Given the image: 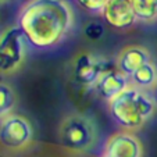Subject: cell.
<instances>
[{
  "mask_svg": "<svg viewBox=\"0 0 157 157\" xmlns=\"http://www.w3.org/2000/svg\"><path fill=\"white\" fill-rule=\"evenodd\" d=\"M17 25L32 48L44 50L68 38L75 14L68 0H27L18 11Z\"/></svg>",
  "mask_w": 157,
  "mask_h": 157,
  "instance_id": "1",
  "label": "cell"
},
{
  "mask_svg": "<svg viewBox=\"0 0 157 157\" xmlns=\"http://www.w3.org/2000/svg\"><path fill=\"white\" fill-rule=\"evenodd\" d=\"M156 100L142 89L129 85L122 93L109 101L111 118L125 131L140 129L156 113Z\"/></svg>",
  "mask_w": 157,
  "mask_h": 157,
  "instance_id": "2",
  "label": "cell"
},
{
  "mask_svg": "<svg viewBox=\"0 0 157 157\" xmlns=\"http://www.w3.org/2000/svg\"><path fill=\"white\" fill-rule=\"evenodd\" d=\"M59 139L65 149L77 153L88 151L98 142L95 122L82 114H70L59 127Z\"/></svg>",
  "mask_w": 157,
  "mask_h": 157,
  "instance_id": "3",
  "label": "cell"
},
{
  "mask_svg": "<svg viewBox=\"0 0 157 157\" xmlns=\"http://www.w3.org/2000/svg\"><path fill=\"white\" fill-rule=\"evenodd\" d=\"M28 40L18 25L0 32V74L11 75L22 67L27 57Z\"/></svg>",
  "mask_w": 157,
  "mask_h": 157,
  "instance_id": "4",
  "label": "cell"
},
{
  "mask_svg": "<svg viewBox=\"0 0 157 157\" xmlns=\"http://www.w3.org/2000/svg\"><path fill=\"white\" fill-rule=\"evenodd\" d=\"M33 140V127L31 121L20 114H10L0 120V143L3 147L20 151L29 147Z\"/></svg>",
  "mask_w": 157,
  "mask_h": 157,
  "instance_id": "5",
  "label": "cell"
},
{
  "mask_svg": "<svg viewBox=\"0 0 157 157\" xmlns=\"http://www.w3.org/2000/svg\"><path fill=\"white\" fill-rule=\"evenodd\" d=\"M116 67V63H110L90 52H82L74 60L72 75L77 83L86 88H95L101 75Z\"/></svg>",
  "mask_w": 157,
  "mask_h": 157,
  "instance_id": "6",
  "label": "cell"
},
{
  "mask_svg": "<svg viewBox=\"0 0 157 157\" xmlns=\"http://www.w3.org/2000/svg\"><path fill=\"white\" fill-rule=\"evenodd\" d=\"M100 14L114 29H128L138 21L131 0H107Z\"/></svg>",
  "mask_w": 157,
  "mask_h": 157,
  "instance_id": "7",
  "label": "cell"
},
{
  "mask_svg": "<svg viewBox=\"0 0 157 157\" xmlns=\"http://www.w3.org/2000/svg\"><path fill=\"white\" fill-rule=\"evenodd\" d=\"M104 154L113 157H142V143L128 131L116 132L107 139L103 149Z\"/></svg>",
  "mask_w": 157,
  "mask_h": 157,
  "instance_id": "8",
  "label": "cell"
},
{
  "mask_svg": "<svg viewBox=\"0 0 157 157\" xmlns=\"http://www.w3.org/2000/svg\"><path fill=\"white\" fill-rule=\"evenodd\" d=\"M129 82V78L127 75H124L116 67V68L104 72L100 77V79L96 82L93 89H95V92L98 93L99 98L109 103L114 98H117L120 93L124 92L125 89L131 85Z\"/></svg>",
  "mask_w": 157,
  "mask_h": 157,
  "instance_id": "9",
  "label": "cell"
},
{
  "mask_svg": "<svg viewBox=\"0 0 157 157\" xmlns=\"http://www.w3.org/2000/svg\"><path fill=\"white\" fill-rule=\"evenodd\" d=\"M150 63V54L142 46H128L120 52L117 57V68L131 78L140 67Z\"/></svg>",
  "mask_w": 157,
  "mask_h": 157,
  "instance_id": "10",
  "label": "cell"
},
{
  "mask_svg": "<svg viewBox=\"0 0 157 157\" xmlns=\"http://www.w3.org/2000/svg\"><path fill=\"white\" fill-rule=\"evenodd\" d=\"M131 85L136 86L139 89L154 88L157 85V70L153 63H147L143 67H140L132 77L129 78Z\"/></svg>",
  "mask_w": 157,
  "mask_h": 157,
  "instance_id": "11",
  "label": "cell"
},
{
  "mask_svg": "<svg viewBox=\"0 0 157 157\" xmlns=\"http://www.w3.org/2000/svg\"><path fill=\"white\" fill-rule=\"evenodd\" d=\"M136 18L143 22H150L157 18V0H131Z\"/></svg>",
  "mask_w": 157,
  "mask_h": 157,
  "instance_id": "12",
  "label": "cell"
},
{
  "mask_svg": "<svg viewBox=\"0 0 157 157\" xmlns=\"http://www.w3.org/2000/svg\"><path fill=\"white\" fill-rule=\"evenodd\" d=\"M15 106V93L10 85L0 82V120L10 116Z\"/></svg>",
  "mask_w": 157,
  "mask_h": 157,
  "instance_id": "13",
  "label": "cell"
},
{
  "mask_svg": "<svg viewBox=\"0 0 157 157\" xmlns=\"http://www.w3.org/2000/svg\"><path fill=\"white\" fill-rule=\"evenodd\" d=\"M83 32H85L86 38L90 39V40H99V39H101L104 35V27L100 22L93 21V22H89V24L86 25Z\"/></svg>",
  "mask_w": 157,
  "mask_h": 157,
  "instance_id": "14",
  "label": "cell"
},
{
  "mask_svg": "<svg viewBox=\"0 0 157 157\" xmlns=\"http://www.w3.org/2000/svg\"><path fill=\"white\" fill-rule=\"evenodd\" d=\"M82 9L90 13H101L107 0H75Z\"/></svg>",
  "mask_w": 157,
  "mask_h": 157,
  "instance_id": "15",
  "label": "cell"
},
{
  "mask_svg": "<svg viewBox=\"0 0 157 157\" xmlns=\"http://www.w3.org/2000/svg\"><path fill=\"white\" fill-rule=\"evenodd\" d=\"M101 157H113V156H109V154H104V153H101Z\"/></svg>",
  "mask_w": 157,
  "mask_h": 157,
  "instance_id": "16",
  "label": "cell"
},
{
  "mask_svg": "<svg viewBox=\"0 0 157 157\" xmlns=\"http://www.w3.org/2000/svg\"><path fill=\"white\" fill-rule=\"evenodd\" d=\"M156 103H157V93H156Z\"/></svg>",
  "mask_w": 157,
  "mask_h": 157,
  "instance_id": "17",
  "label": "cell"
},
{
  "mask_svg": "<svg viewBox=\"0 0 157 157\" xmlns=\"http://www.w3.org/2000/svg\"><path fill=\"white\" fill-rule=\"evenodd\" d=\"M2 2H4V0H0V3H2Z\"/></svg>",
  "mask_w": 157,
  "mask_h": 157,
  "instance_id": "18",
  "label": "cell"
}]
</instances>
